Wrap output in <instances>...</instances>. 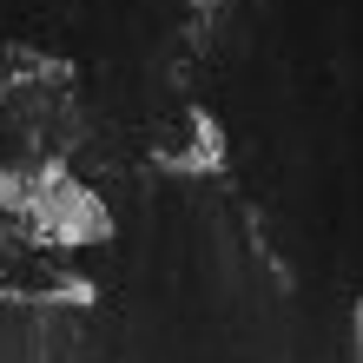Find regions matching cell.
Returning a JSON list of instances; mask_svg holds the SVG:
<instances>
[{"label":"cell","mask_w":363,"mask_h":363,"mask_svg":"<svg viewBox=\"0 0 363 363\" xmlns=\"http://www.w3.org/2000/svg\"><path fill=\"white\" fill-rule=\"evenodd\" d=\"M0 291L33 297V304H73V297H79L73 277L60 271L47 251H33V238H13L7 251H0Z\"/></svg>","instance_id":"1"}]
</instances>
